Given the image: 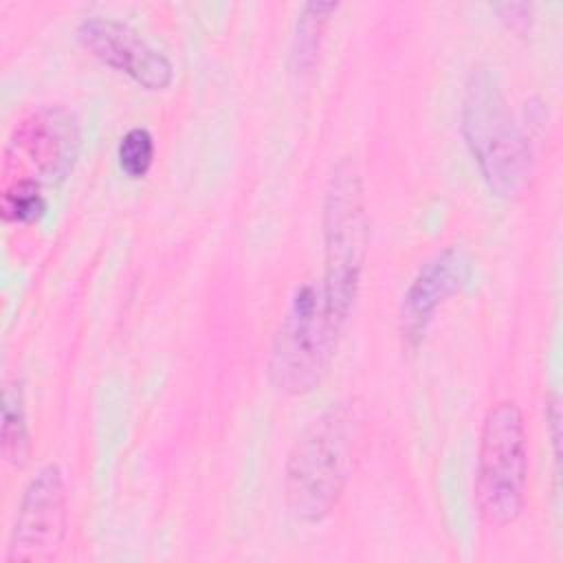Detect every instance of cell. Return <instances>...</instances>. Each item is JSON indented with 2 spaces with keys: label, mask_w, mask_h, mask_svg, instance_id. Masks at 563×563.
I'll return each instance as SVG.
<instances>
[{
  "label": "cell",
  "mask_w": 563,
  "mask_h": 563,
  "mask_svg": "<svg viewBox=\"0 0 563 563\" xmlns=\"http://www.w3.org/2000/svg\"><path fill=\"white\" fill-rule=\"evenodd\" d=\"M460 130L486 187L499 198L515 196L528 180L532 152L497 79L484 68L464 86Z\"/></svg>",
  "instance_id": "cell-2"
},
{
  "label": "cell",
  "mask_w": 563,
  "mask_h": 563,
  "mask_svg": "<svg viewBox=\"0 0 563 563\" xmlns=\"http://www.w3.org/2000/svg\"><path fill=\"white\" fill-rule=\"evenodd\" d=\"M29 424L24 413V394L18 380L4 383L2 389V453L13 466H24L29 457Z\"/></svg>",
  "instance_id": "cell-11"
},
{
  "label": "cell",
  "mask_w": 563,
  "mask_h": 563,
  "mask_svg": "<svg viewBox=\"0 0 563 563\" xmlns=\"http://www.w3.org/2000/svg\"><path fill=\"white\" fill-rule=\"evenodd\" d=\"M77 40L99 62L147 90H163L172 84L174 68L167 55L121 20L90 15L79 22Z\"/></svg>",
  "instance_id": "cell-8"
},
{
  "label": "cell",
  "mask_w": 563,
  "mask_h": 563,
  "mask_svg": "<svg viewBox=\"0 0 563 563\" xmlns=\"http://www.w3.org/2000/svg\"><path fill=\"white\" fill-rule=\"evenodd\" d=\"M343 328L330 317L319 284L295 288L268 352V380L286 396L310 394L325 378Z\"/></svg>",
  "instance_id": "cell-4"
},
{
  "label": "cell",
  "mask_w": 563,
  "mask_h": 563,
  "mask_svg": "<svg viewBox=\"0 0 563 563\" xmlns=\"http://www.w3.org/2000/svg\"><path fill=\"white\" fill-rule=\"evenodd\" d=\"M79 150V125L70 110L42 106L26 114L11 132L4 147L2 176L22 172L11 183H59L75 165Z\"/></svg>",
  "instance_id": "cell-6"
},
{
  "label": "cell",
  "mask_w": 563,
  "mask_h": 563,
  "mask_svg": "<svg viewBox=\"0 0 563 563\" xmlns=\"http://www.w3.org/2000/svg\"><path fill=\"white\" fill-rule=\"evenodd\" d=\"M363 409L354 398L332 402L297 438L286 462V504L303 523L323 521L352 473Z\"/></svg>",
  "instance_id": "cell-1"
},
{
  "label": "cell",
  "mask_w": 563,
  "mask_h": 563,
  "mask_svg": "<svg viewBox=\"0 0 563 563\" xmlns=\"http://www.w3.org/2000/svg\"><path fill=\"white\" fill-rule=\"evenodd\" d=\"M526 475L523 416L512 400H501L486 411L477 446L475 504L484 523L501 528L521 515Z\"/></svg>",
  "instance_id": "cell-5"
},
{
  "label": "cell",
  "mask_w": 563,
  "mask_h": 563,
  "mask_svg": "<svg viewBox=\"0 0 563 563\" xmlns=\"http://www.w3.org/2000/svg\"><path fill=\"white\" fill-rule=\"evenodd\" d=\"M66 484L57 464L42 466L26 484L7 543L9 563L51 561L66 537Z\"/></svg>",
  "instance_id": "cell-7"
},
{
  "label": "cell",
  "mask_w": 563,
  "mask_h": 563,
  "mask_svg": "<svg viewBox=\"0 0 563 563\" xmlns=\"http://www.w3.org/2000/svg\"><path fill=\"white\" fill-rule=\"evenodd\" d=\"M117 161L130 178H143L154 161V139L147 128L128 130L117 145Z\"/></svg>",
  "instance_id": "cell-13"
},
{
  "label": "cell",
  "mask_w": 563,
  "mask_h": 563,
  "mask_svg": "<svg viewBox=\"0 0 563 563\" xmlns=\"http://www.w3.org/2000/svg\"><path fill=\"white\" fill-rule=\"evenodd\" d=\"M336 9L339 2H306L301 7L290 48V66L295 75H308L314 68L325 24Z\"/></svg>",
  "instance_id": "cell-10"
},
{
  "label": "cell",
  "mask_w": 563,
  "mask_h": 563,
  "mask_svg": "<svg viewBox=\"0 0 563 563\" xmlns=\"http://www.w3.org/2000/svg\"><path fill=\"white\" fill-rule=\"evenodd\" d=\"M369 240L363 183L352 161H341L328 180L323 198V303L336 325L345 328L361 288Z\"/></svg>",
  "instance_id": "cell-3"
},
{
  "label": "cell",
  "mask_w": 563,
  "mask_h": 563,
  "mask_svg": "<svg viewBox=\"0 0 563 563\" xmlns=\"http://www.w3.org/2000/svg\"><path fill=\"white\" fill-rule=\"evenodd\" d=\"M471 275V260L462 246H446L429 257L411 279L400 303V336L407 347H418L438 308L457 295Z\"/></svg>",
  "instance_id": "cell-9"
},
{
  "label": "cell",
  "mask_w": 563,
  "mask_h": 563,
  "mask_svg": "<svg viewBox=\"0 0 563 563\" xmlns=\"http://www.w3.org/2000/svg\"><path fill=\"white\" fill-rule=\"evenodd\" d=\"M501 22L515 31H526L532 22V7L528 2H499L493 7Z\"/></svg>",
  "instance_id": "cell-14"
},
{
  "label": "cell",
  "mask_w": 563,
  "mask_h": 563,
  "mask_svg": "<svg viewBox=\"0 0 563 563\" xmlns=\"http://www.w3.org/2000/svg\"><path fill=\"white\" fill-rule=\"evenodd\" d=\"M0 211L7 222H35L46 211V198L42 187L35 183H11L2 185Z\"/></svg>",
  "instance_id": "cell-12"
}]
</instances>
